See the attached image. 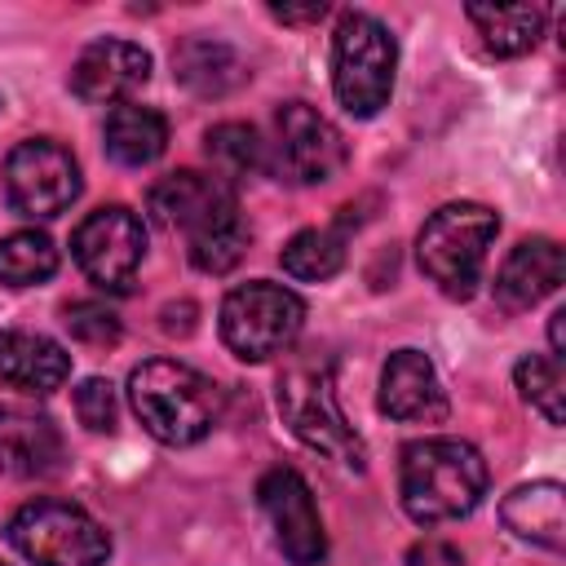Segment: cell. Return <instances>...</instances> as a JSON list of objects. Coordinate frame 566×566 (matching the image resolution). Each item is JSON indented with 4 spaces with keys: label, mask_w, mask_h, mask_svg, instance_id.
<instances>
[{
    "label": "cell",
    "mask_w": 566,
    "mask_h": 566,
    "mask_svg": "<svg viewBox=\"0 0 566 566\" xmlns=\"http://www.w3.org/2000/svg\"><path fill=\"white\" fill-rule=\"evenodd\" d=\"M500 517L517 539H531V544L553 548V553H562V544H566L562 482H526V486L509 491L504 504H500Z\"/></svg>",
    "instance_id": "ac0fdd59"
},
{
    "label": "cell",
    "mask_w": 566,
    "mask_h": 566,
    "mask_svg": "<svg viewBox=\"0 0 566 566\" xmlns=\"http://www.w3.org/2000/svg\"><path fill=\"white\" fill-rule=\"evenodd\" d=\"M248 243H252V230L243 226V217H234V221L190 239V265L203 270V274H230L243 261Z\"/></svg>",
    "instance_id": "484cf974"
},
{
    "label": "cell",
    "mask_w": 566,
    "mask_h": 566,
    "mask_svg": "<svg viewBox=\"0 0 566 566\" xmlns=\"http://www.w3.org/2000/svg\"><path fill=\"white\" fill-rule=\"evenodd\" d=\"M203 155H208V164H212V172L221 177V181H239V177H248V172H256L261 168V137H256V128L252 124H217V128H208V137H203Z\"/></svg>",
    "instance_id": "d4e9b609"
},
{
    "label": "cell",
    "mask_w": 566,
    "mask_h": 566,
    "mask_svg": "<svg viewBox=\"0 0 566 566\" xmlns=\"http://www.w3.org/2000/svg\"><path fill=\"white\" fill-rule=\"evenodd\" d=\"M146 208L164 230H181L186 239H199L239 217L234 186L221 181L217 172H195V168L159 177L146 195Z\"/></svg>",
    "instance_id": "8fae6325"
},
{
    "label": "cell",
    "mask_w": 566,
    "mask_h": 566,
    "mask_svg": "<svg viewBox=\"0 0 566 566\" xmlns=\"http://www.w3.org/2000/svg\"><path fill=\"white\" fill-rule=\"evenodd\" d=\"M62 323H66V332H71L80 345H88V349H111V345H119V318H115V310H106L102 301H75V305H66Z\"/></svg>",
    "instance_id": "4316f807"
},
{
    "label": "cell",
    "mask_w": 566,
    "mask_h": 566,
    "mask_svg": "<svg viewBox=\"0 0 566 566\" xmlns=\"http://www.w3.org/2000/svg\"><path fill=\"white\" fill-rule=\"evenodd\" d=\"M75 416H80L84 429H93V433H111V429H115V416H119L111 380L88 376V380L75 389Z\"/></svg>",
    "instance_id": "83f0119b"
},
{
    "label": "cell",
    "mask_w": 566,
    "mask_h": 566,
    "mask_svg": "<svg viewBox=\"0 0 566 566\" xmlns=\"http://www.w3.org/2000/svg\"><path fill=\"white\" fill-rule=\"evenodd\" d=\"M66 460V442L44 411L0 407V473L4 478H53Z\"/></svg>",
    "instance_id": "5bb4252c"
},
{
    "label": "cell",
    "mask_w": 566,
    "mask_h": 566,
    "mask_svg": "<svg viewBox=\"0 0 566 566\" xmlns=\"http://www.w3.org/2000/svg\"><path fill=\"white\" fill-rule=\"evenodd\" d=\"M380 411L389 420H438L447 411L433 363L420 349H394L380 371Z\"/></svg>",
    "instance_id": "2e32d148"
},
{
    "label": "cell",
    "mask_w": 566,
    "mask_h": 566,
    "mask_svg": "<svg viewBox=\"0 0 566 566\" xmlns=\"http://www.w3.org/2000/svg\"><path fill=\"white\" fill-rule=\"evenodd\" d=\"M9 544L31 566H106L111 535L71 500H31L9 517Z\"/></svg>",
    "instance_id": "5b68a950"
},
{
    "label": "cell",
    "mask_w": 566,
    "mask_h": 566,
    "mask_svg": "<svg viewBox=\"0 0 566 566\" xmlns=\"http://www.w3.org/2000/svg\"><path fill=\"white\" fill-rule=\"evenodd\" d=\"M150 80V53L128 40H93L71 66V93L88 106L128 102Z\"/></svg>",
    "instance_id": "4fadbf2b"
},
{
    "label": "cell",
    "mask_w": 566,
    "mask_h": 566,
    "mask_svg": "<svg viewBox=\"0 0 566 566\" xmlns=\"http://www.w3.org/2000/svg\"><path fill=\"white\" fill-rule=\"evenodd\" d=\"M402 566H464V553L447 539H420V544L407 548Z\"/></svg>",
    "instance_id": "f1b7e54d"
},
{
    "label": "cell",
    "mask_w": 566,
    "mask_h": 566,
    "mask_svg": "<svg viewBox=\"0 0 566 566\" xmlns=\"http://www.w3.org/2000/svg\"><path fill=\"white\" fill-rule=\"evenodd\" d=\"M80 186L84 181H80L75 155L53 137L18 142L4 159V195L31 221H49L66 212L80 199Z\"/></svg>",
    "instance_id": "ba28073f"
},
{
    "label": "cell",
    "mask_w": 566,
    "mask_h": 566,
    "mask_svg": "<svg viewBox=\"0 0 566 566\" xmlns=\"http://www.w3.org/2000/svg\"><path fill=\"white\" fill-rule=\"evenodd\" d=\"M279 411L305 447H314V451H323L349 469H363V442L336 402V385H332L327 363L292 367L279 380Z\"/></svg>",
    "instance_id": "52a82bcc"
},
{
    "label": "cell",
    "mask_w": 566,
    "mask_h": 566,
    "mask_svg": "<svg viewBox=\"0 0 566 566\" xmlns=\"http://www.w3.org/2000/svg\"><path fill=\"white\" fill-rule=\"evenodd\" d=\"M71 252H75V265L88 274V283H97L102 292H128L146 252L142 217L124 203L97 208L75 226Z\"/></svg>",
    "instance_id": "9c48e42d"
},
{
    "label": "cell",
    "mask_w": 566,
    "mask_h": 566,
    "mask_svg": "<svg viewBox=\"0 0 566 566\" xmlns=\"http://www.w3.org/2000/svg\"><path fill=\"white\" fill-rule=\"evenodd\" d=\"M106 155L124 168H146L164 155L168 146V119L155 106H137V102H119L106 115Z\"/></svg>",
    "instance_id": "ffe728a7"
},
{
    "label": "cell",
    "mask_w": 566,
    "mask_h": 566,
    "mask_svg": "<svg viewBox=\"0 0 566 566\" xmlns=\"http://www.w3.org/2000/svg\"><path fill=\"white\" fill-rule=\"evenodd\" d=\"M398 495L407 517L420 526L455 522L486 495V460L460 438H416L398 460Z\"/></svg>",
    "instance_id": "6da1fadb"
},
{
    "label": "cell",
    "mask_w": 566,
    "mask_h": 566,
    "mask_svg": "<svg viewBox=\"0 0 566 566\" xmlns=\"http://www.w3.org/2000/svg\"><path fill=\"white\" fill-rule=\"evenodd\" d=\"M301 323H305V301L283 283L252 279L221 301V340L243 363H265L283 354L296 340Z\"/></svg>",
    "instance_id": "8992f818"
},
{
    "label": "cell",
    "mask_w": 566,
    "mask_h": 566,
    "mask_svg": "<svg viewBox=\"0 0 566 566\" xmlns=\"http://www.w3.org/2000/svg\"><path fill=\"white\" fill-rule=\"evenodd\" d=\"M513 380H517L522 402H531L548 424H562L566 420V371H562V358H553V354H526L513 367Z\"/></svg>",
    "instance_id": "cb8c5ba5"
},
{
    "label": "cell",
    "mask_w": 566,
    "mask_h": 566,
    "mask_svg": "<svg viewBox=\"0 0 566 566\" xmlns=\"http://www.w3.org/2000/svg\"><path fill=\"white\" fill-rule=\"evenodd\" d=\"M394 71H398V44H394L389 27L371 13H345L332 35L336 102L349 115L371 119L394 93Z\"/></svg>",
    "instance_id": "277c9868"
},
{
    "label": "cell",
    "mask_w": 566,
    "mask_h": 566,
    "mask_svg": "<svg viewBox=\"0 0 566 566\" xmlns=\"http://www.w3.org/2000/svg\"><path fill=\"white\" fill-rule=\"evenodd\" d=\"M495 230H500V217L486 203H447V208H438L420 226V239H416L420 270L447 296H455V301L473 296Z\"/></svg>",
    "instance_id": "3957f363"
},
{
    "label": "cell",
    "mask_w": 566,
    "mask_h": 566,
    "mask_svg": "<svg viewBox=\"0 0 566 566\" xmlns=\"http://www.w3.org/2000/svg\"><path fill=\"white\" fill-rule=\"evenodd\" d=\"M469 22L478 27V35L491 53L517 57L539 44L548 9L544 4H469Z\"/></svg>",
    "instance_id": "44dd1931"
},
{
    "label": "cell",
    "mask_w": 566,
    "mask_h": 566,
    "mask_svg": "<svg viewBox=\"0 0 566 566\" xmlns=\"http://www.w3.org/2000/svg\"><path fill=\"white\" fill-rule=\"evenodd\" d=\"M279 265L301 279V283H323L345 265V234L332 226H314L287 239V248L279 252Z\"/></svg>",
    "instance_id": "7402d4cb"
},
{
    "label": "cell",
    "mask_w": 566,
    "mask_h": 566,
    "mask_svg": "<svg viewBox=\"0 0 566 566\" xmlns=\"http://www.w3.org/2000/svg\"><path fill=\"white\" fill-rule=\"evenodd\" d=\"M256 500H261V509L274 526V539H279L283 557L292 566H318L323 553H327V531H323L310 482L296 469L279 464L256 482Z\"/></svg>",
    "instance_id": "30bf717a"
},
{
    "label": "cell",
    "mask_w": 566,
    "mask_h": 566,
    "mask_svg": "<svg viewBox=\"0 0 566 566\" xmlns=\"http://www.w3.org/2000/svg\"><path fill=\"white\" fill-rule=\"evenodd\" d=\"M128 402L142 429L164 447H190L221 420V389L177 358H146L142 367H133Z\"/></svg>",
    "instance_id": "7a4b0ae2"
},
{
    "label": "cell",
    "mask_w": 566,
    "mask_h": 566,
    "mask_svg": "<svg viewBox=\"0 0 566 566\" xmlns=\"http://www.w3.org/2000/svg\"><path fill=\"white\" fill-rule=\"evenodd\" d=\"M57 270V248L40 230H13L0 239V283L4 287H31L53 279Z\"/></svg>",
    "instance_id": "603a6c76"
},
{
    "label": "cell",
    "mask_w": 566,
    "mask_h": 566,
    "mask_svg": "<svg viewBox=\"0 0 566 566\" xmlns=\"http://www.w3.org/2000/svg\"><path fill=\"white\" fill-rule=\"evenodd\" d=\"M270 13L279 18V22H318L323 13H327V4L323 0H314V4H270Z\"/></svg>",
    "instance_id": "f546056e"
},
{
    "label": "cell",
    "mask_w": 566,
    "mask_h": 566,
    "mask_svg": "<svg viewBox=\"0 0 566 566\" xmlns=\"http://www.w3.org/2000/svg\"><path fill=\"white\" fill-rule=\"evenodd\" d=\"M71 376V354L40 332H0V385L18 394H53Z\"/></svg>",
    "instance_id": "e0dca14e"
},
{
    "label": "cell",
    "mask_w": 566,
    "mask_h": 566,
    "mask_svg": "<svg viewBox=\"0 0 566 566\" xmlns=\"http://www.w3.org/2000/svg\"><path fill=\"white\" fill-rule=\"evenodd\" d=\"M172 75L195 93V97H226L248 80L243 57L212 35H190L172 49Z\"/></svg>",
    "instance_id": "d6986e66"
},
{
    "label": "cell",
    "mask_w": 566,
    "mask_h": 566,
    "mask_svg": "<svg viewBox=\"0 0 566 566\" xmlns=\"http://www.w3.org/2000/svg\"><path fill=\"white\" fill-rule=\"evenodd\" d=\"M562 274H566V256H562L557 239H544V234L539 239H522L504 256V265L495 274V301L504 310H513V314L517 310H531L548 292H557Z\"/></svg>",
    "instance_id": "9a60e30c"
},
{
    "label": "cell",
    "mask_w": 566,
    "mask_h": 566,
    "mask_svg": "<svg viewBox=\"0 0 566 566\" xmlns=\"http://www.w3.org/2000/svg\"><path fill=\"white\" fill-rule=\"evenodd\" d=\"M548 340H553V358H562L566 354V310H557L548 318Z\"/></svg>",
    "instance_id": "4dcf8cb0"
},
{
    "label": "cell",
    "mask_w": 566,
    "mask_h": 566,
    "mask_svg": "<svg viewBox=\"0 0 566 566\" xmlns=\"http://www.w3.org/2000/svg\"><path fill=\"white\" fill-rule=\"evenodd\" d=\"M279 128V172L296 186H323L345 168L340 128L310 102H287L274 119Z\"/></svg>",
    "instance_id": "7c38bea8"
},
{
    "label": "cell",
    "mask_w": 566,
    "mask_h": 566,
    "mask_svg": "<svg viewBox=\"0 0 566 566\" xmlns=\"http://www.w3.org/2000/svg\"><path fill=\"white\" fill-rule=\"evenodd\" d=\"M0 566H4V562H0Z\"/></svg>",
    "instance_id": "1f68e13d"
}]
</instances>
